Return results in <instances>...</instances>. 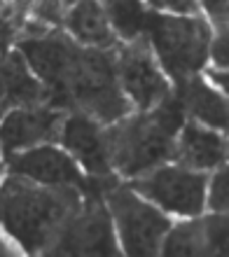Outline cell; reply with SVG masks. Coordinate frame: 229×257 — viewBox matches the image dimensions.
<instances>
[{
  "mask_svg": "<svg viewBox=\"0 0 229 257\" xmlns=\"http://www.w3.org/2000/svg\"><path fill=\"white\" fill-rule=\"evenodd\" d=\"M80 206L82 192L77 187L40 185L7 173L0 183V231L17 250L47 255Z\"/></svg>",
  "mask_w": 229,
  "mask_h": 257,
  "instance_id": "1",
  "label": "cell"
},
{
  "mask_svg": "<svg viewBox=\"0 0 229 257\" xmlns=\"http://www.w3.org/2000/svg\"><path fill=\"white\" fill-rule=\"evenodd\" d=\"M185 122V108L180 98L171 89V94L152 110L122 117L110 124L108 148L110 164L117 176L138 178L148 171L157 169L175 157V136Z\"/></svg>",
  "mask_w": 229,
  "mask_h": 257,
  "instance_id": "2",
  "label": "cell"
},
{
  "mask_svg": "<svg viewBox=\"0 0 229 257\" xmlns=\"http://www.w3.org/2000/svg\"><path fill=\"white\" fill-rule=\"evenodd\" d=\"M143 38L148 40L171 87L192 75L206 70L213 26L201 14H166L148 10L143 24Z\"/></svg>",
  "mask_w": 229,
  "mask_h": 257,
  "instance_id": "3",
  "label": "cell"
},
{
  "mask_svg": "<svg viewBox=\"0 0 229 257\" xmlns=\"http://www.w3.org/2000/svg\"><path fill=\"white\" fill-rule=\"evenodd\" d=\"M105 208L114 227V236L124 255H159L162 241L171 229V217L152 201L143 199L129 185L117 183L103 194Z\"/></svg>",
  "mask_w": 229,
  "mask_h": 257,
  "instance_id": "4",
  "label": "cell"
},
{
  "mask_svg": "<svg viewBox=\"0 0 229 257\" xmlns=\"http://www.w3.org/2000/svg\"><path fill=\"white\" fill-rule=\"evenodd\" d=\"M129 187L162 208L166 215L196 217L206 208L208 173L194 171L180 164H162L138 178L129 180Z\"/></svg>",
  "mask_w": 229,
  "mask_h": 257,
  "instance_id": "5",
  "label": "cell"
},
{
  "mask_svg": "<svg viewBox=\"0 0 229 257\" xmlns=\"http://www.w3.org/2000/svg\"><path fill=\"white\" fill-rule=\"evenodd\" d=\"M80 47L73 38L61 33L35 35L17 45V52L45 87V105L56 110H73L70 105V80H73Z\"/></svg>",
  "mask_w": 229,
  "mask_h": 257,
  "instance_id": "6",
  "label": "cell"
},
{
  "mask_svg": "<svg viewBox=\"0 0 229 257\" xmlns=\"http://www.w3.org/2000/svg\"><path fill=\"white\" fill-rule=\"evenodd\" d=\"M117 82L131 108L138 112L152 110L171 94V82L157 63L145 38H136L124 47H114Z\"/></svg>",
  "mask_w": 229,
  "mask_h": 257,
  "instance_id": "7",
  "label": "cell"
},
{
  "mask_svg": "<svg viewBox=\"0 0 229 257\" xmlns=\"http://www.w3.org/2000/svg\"><path fill=\"white\" fill-rule=\"evenodd\" d=\"M47 255H122L103 194L82 196V206L61 229Z\"/></svg>",
  "mask_w": 229,
  "mask_h": 257,
  "instance_id": "8",
  "label": "cell"
},
{
  "mask_svg": "<svg viewBox=\"0 0 229 257\" xmlns=\"http://www.w3.org/2000/svg\"><path fill=\"white\" fill-rule=\"evenodd\" d=\"M7 173L28 178L40 185H68L77 187L82 196L89 192V176H84L80 164L61 150L56 143H40L7 157Z\"/></svg>",
  "mask_w": 229,
  "mask_h": 257,
  "instance_id": "9",
  "label": "cell"
},
{
  "mask_svg": "<svg viewBox=\"0 0 229 257\" xmlns=\"http://www.w3.org/2000/svg\"><path fill=\"white\" fill-rule=\"evenodd\" d=\"M59 143L68 155L87 171V176H110L114 173L110 164L108 131L103 124L91 119L89 115L73 110L63 115L59 128Z\"/></svg>",
  "mask_w": 229,
  "mask_h": 257,
  "instance_id": "10",
  "label": "cell"
},
{
  "mask_svg": "<svg viewBox=\"0 0 229 257\" xmlns=\"http://www.w3.org/2000/svg\"><path fill=\"white\" fill-rule=\"evenodd\" d=\"M63 112L49 105H28V108L7 110L0 119V155L3 159L21 150L56 143Z\"/></svg>",
  "mask_w": 229,
  "mask_h": 257,
  "instance_id": "11",
  "label": "cell"
},
{
  "mask_svg": "<svg viewBox=\"0 0 229 257\" xmlns=\"http://www.w3.org/2000/svg\"><path fill=\"white\" fill-rule=\"evenodd\" d=\"M173 162L180 166L194 171H213L217 166H224L227 162V141L215 128L196 122V119H185L175 136V157Z\"/></svg>",
  "mask_w": 229,
  "mask_h": 257,
  "instance_id": "12",
  "label": "cell"
},
{
  "mask_svg": "<svg viewBox=\"0 0 229 257\" xmlns=\"http://www.w3.org/2000/svg\"><path fill=\"white\" fill-rule=\"evenodd\" d=\"M180 98L185 112H189L192 119L206 124V126L224 131L227 128V101L220 89H215L201 73L192 75L180 84L171 87Z\"/></svg>",
  "mask_w": 229,
  "mask_h": 257,
  "instance_id": "13",
  "label": "cell"
},
{
  "mask_svg": "<svg viewBox=\"0 0 229 257\" xmlns=\"http://www.w3.org/2000/svg\"><path fill=\"white\" fill-rule=\"evenodd\" d=\"M0 94H3V115L12 108L45 105V87L17 49L7 52L0 68Z\"/></svg>",
  "mask_w": 229,
  "mask_h": 257,
  "instance_id": "14",
  "label": "cell"
},
{
  "mask_svg": "<svg viewBox=\"0 0 229 257\" xmlns=\"http://www.w3.org/2000/svg\"><path fill=\"white\" fill-rule=\"evenodd\" d=\"M66 31L82 47L110 49L117 40L98 0H75L66 12Z\"/></svg>",
  "mask_w": 229,
  "mask_h": 257,
  "instance_id": "15",
  "label": "cell"
},
{
  "mask_svg": "<svg viewBox=\"0 0 229 257\" xmlns=\"http://www.w3.org/2000/svg\"><path fill=\"white\" fill-rule=\"evenodd\" d=\"M162 255H210L208 238H206V227L203 217H187V222H178L166 231V236L159 248Z\"/></svg>",
  "mask_w": 229,
  "mask_h": 257,
  "instance_id": "16",
  "label": "cell"
},
{
  "mask_svg": "<svg viewBox=\"0 0 229 257\" xmlns=\"http://www.w3.org/2000/svg\"><path fill=\"white\" fill-rule=\"evenodd\" d=\"M105 12L110 28L114 35H120L124 42H131L143 35V24H145V7L141 0H98Z\"/></svg>",
  "mask_w": 229,
  "mask_h": 257,
  "instance_id": "17",
  "label": "cell"
},
{
  "mask_svg": "<svg viewBox=\"0 0 229 257\" xmlns=\"http://www.w3.org/2000/svg\"><path fill=\"white\" fill-rule=\"evenodd\" d=\"M206 238H208L210 255H227V215L213 213L203 217Z\"/></svg>",
  "mask_w": 229,
  "mask_h": 257,
  "instance_id": "18",
  "label": "cell"
},
{
  "mask_svg": "<svg viewBox=\"0 0 229 257\" xmlns=\"http://www.w3.org/2000/svg\"><path fill=\"white\" fill-rule=\"evenodd\" d=\"M206 206L213 213H227V169L217 166L206 185Z\"/></svg>",
  "mask_w": 229,
  "mask_h": 257,
  "instance_id": "19",
  "label": "cell"
},
{
  "mask_svg": "<svg viewBox=\"0 0 229 257\" xmlns=\"http://www.w3.org/2000/svg\"><path fill=\"white\" fill-rule=\"evenodd\" d=\"M150 10L166 14H199V0H148Z\"/></svg>",
  "mask_w": 229,
  "mask_h": 257,
  "instance_id": "20",
  "label": "cell"
},
{
  "mask_svg": "<svg viewBox=\"0 0 229 257\" xmlns=\"http://www.w3.org/2000/svg\"><path fill=\"white\" fill-rule=\"evenodd\" d=\"M208 56H213L215 68H227V28L217 31V35H213L208 47Z\"/></svg>",
  "mask_w": 229,
  "mask_h": 257,
  "instance_id": "21",
  "label": "cell"
},
{
  "mask_svg": "<svg viewBox=\"0 0 229 257\" xmlns=\"http://www.w3.org/2000/svg\"><path fill=\"white\" fill-rule=\"evenodd\" d=\"M199 7H203V12L215 21L217 31L227 28V0H199Z\"/></svg>",
  "mask_w": 229,
  "mask_h": 257,
  "instance_id": "22",
  "label": "cell"
},
{
  "mask_svg": "<svg viewBox=\"0 0 229 257\" xmlns=\"http://www.w3.org/2000/svg\"><path fill=\"white\" fill-rule=\"evenodd\" d=\"M7 255H17V245H14L7 236L0 234V257H7Z\"/></svg>",
  "mask_w": 229,
  "mask_h": 257,
  "instance_id": "23",
  "label": "cell"
},
{
  "mask_svg": "<svg viewBox=\"0 0 229 257\" xmlns=\"http://www.w3.org/2000/svg\"><path fill=\"white\" fill-rule=\"evenodd\" d=\"M5 56H7V49H5V45L0 42V68H3V61H5Z\"/></svg>",
  "mask_w": 229,
  "mask_h": 257,
  "instance_id": "24",
  "label": "cell"
},
{
  "mask_svg": "<svg viewBox=\"0 0 229 257\" xmlns=\"http://www.w3.org/2000/svg\"><path fill=\"white\" fill-rule=\"evenodd\" d=\"M0 162H3V155H0Z\"/></svg>",
  "mask_w": 229,
  "mask_h": 257,
  "instance_id": "25",
  "label": "cell"
}]
</instances>
